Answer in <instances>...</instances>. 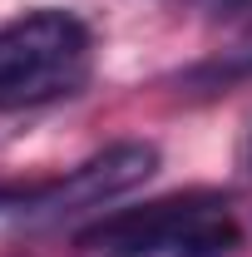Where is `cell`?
<instances>
[{
    "mask_svg": "<svg viewBox=\"0 0 252 257\" xmlns=\"http://www.w3.org/2000/svg\"><path fill=\"white\" fill-rule=\"evenodd\" d=\"M183 5H203V10H213V15H242L247 0H183Z\"/></svg>",
    "mask_w": 252,
    "mask_h": 257,
    "instance_id": "4",
    "label": "cell"
},
{
    "mask_svg": "<svg viewBox=\"0 0 252 257\" xmlns=\"http://www.w3.org/2000/svg\"><path fill=\"white\" fill-rule=\"evenodd\" d=\"M242 15H252V0H247V5H242Z\"/></svg>",
    "mask_w": 252,
    "mask_h": 257,
    "instance_id": "5",
    "label": "cell"
},
{
    "mask_svg": "<svg viewBox=\"0 0 252 257\" xmlns=\"http://www.w3.org/2000/svg\"><path fill=\"white\" fill-rule=\"evenodd\" d=\"M89 30L69 10H30L0 25V114L40 109L84 89Z\"/></svg>",
    "mask_w": 252,
    "mask_h": 257,
    "instance_id": "1",
    "label": "cell"
},
{
    "mask_svg": "<svg viewBox=\"0 0 252 257\" xmlns=\"http://www.w3.org/2000/svg\"><path fill=\"white\" fill-rule=\"evenodd\" d=\"M154 168H158V144H149V139H119V144L99 149L94 159H84L79 168H69L60 183L35 188L25 213L50 223V218L79 213V208H99V203H109L119 193L139 188L144 178H154Z\"/></svg>",
    "mask_w": 252,
    "mask_h": 257,
    "instance_id": "3",
    "label": "cell"
},
{
    "mask_svg": "<svg viewBox=\"0 0 252 257\" xmlns=\"http://www.w3.org/2000/svg\"><path fill=\"white\" fill-rule=\"evenodd\" d=\"M79 242L99 257H222L237 247V223L222 198L188 193L114 213Z\"/></svg>",
    "mask_w": 252,
    "mask_h": 257,
    "instance_id": "2",
    "label": "cell"
}]
</instances>
